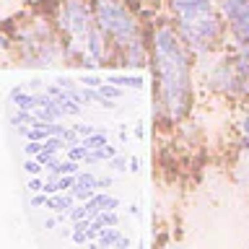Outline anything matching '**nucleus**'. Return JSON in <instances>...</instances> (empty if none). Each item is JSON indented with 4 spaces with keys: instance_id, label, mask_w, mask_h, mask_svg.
Returning a JSON list of instances; mask_svg holds the SVG:
<instances>
[{
    "instance_id": "obj_1",
    "label": "nucleus",
    "mask_w": 249,
    "mask_h": 249,
    "mask_svg": "<svg viewBox=\"0 0 249 249\" xmlns=\"http://www.w3.org/2000/svg\"><path fill=\"white\" fill-rule=\"evenodd\" d=\"M192 50L182 42L166 16L151 21V68L156 124H177L190 117L195 101Z\"/></svg>"
},
{
    "instance_id": "obj_7",
    "label": "nucleus",
    "mask_w": 249,
    "mask_h": 249,
    "mask_svg": "<svg viewBox=\"0 0 249 249\" xmlns=\"http://www.w3.org/2000/svg\"><path fill=\"white\" fill-rule=\"evenodd\" d=\"M47 205H50L52 210H68L70 208V197H52Z\"/></svg>"
},
{
    "instance_id": "obj_5",
    "label": "nucleus",
    "mask_w": 249,
    "mask_h": 249,
    "mask_svg": "<svg viewBox=\"0 0 249 249\" xmlns=\"http://www.w3.org/2000/svg\"><path fill=\"white\" fill-rule=\"evenodd\" d=\"M231 47L249 54V0H218Z\"/></svg>"
},
{
    "instance_id": "obj_2",
    "label": "nucleus",
    "mask_w": 249,
    "mask_h": 249,
    "mask_svg": "<svg viewBox=\"0 0 249 249\" xmlns=\"http://www.w3.org/2000/svg\"><path fill=\"white\" fill-rule=\"evenodd\" d=\"M91 5L112 65L143 68L151 62V23L135 0H91Z\"/></svg>"
},
{
    "instance_id": "obj_6",
    "label": "nucleus",
    "mask_w": 249,
    "mask_h": 249,
    "mask_svg": "<svg viewBox=\"0 0 249 249\" xmlns=\"http://www.w3.org/2000/svg\"><path fill=\"white\" fill-rule=\"evenodd\" d=\"M241 145H244V151H249V112L241 120Z\"/></svg>"
},
{
    "instance_id": "obj_4",
    "label": "nucleus",
    "mask_w": 249,
    "mask_h": 249,
    "mask_svg": "<svg viewBox=\"0 0 249 249\" xmlns=\"http://www.w3.org/2000/svg\"><path fill=\"white\" fill-rule=\"evenodd\" d=\"M205 86L221 99H249V54L236 47H223L205 73Z\"/></svg>"
},
{
    "instance_id": "obj_3",
    "label": "nucleus",
    "mask_w": 249,
    "mask_h": 249,
    "mask_svg": "<svg viewBox=\"0 0 249 249\" xmlns=\"http://www.w3.org/2000/svg\"><path fill=\"white\" fill-rule=\"evenodd\" d=\"M50 16L70 65H112L107 42L93 18L91 0H57Z\"/></svg>"
}]
</instances>
